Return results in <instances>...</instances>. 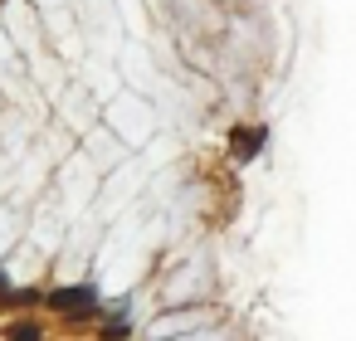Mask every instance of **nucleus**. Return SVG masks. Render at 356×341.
Returning <instances> with one entry per match:
<instances>
[{"instance_id": "f257e3e1", "label": "nucleus", "mask_w": 356, "mask_h": 341, "mask_svg": "<svg viewBox=\"0 0 356 341\" xmlns=\"http://www.w3.org/2000/svg\"><path fill=\"white\" fill-rule=\"evenodd\" d=\"M108 132L118 137V142H127V147H142L152 132H156V108L142 98V93H113V103H108Z\"/></svg>"}, {"instance_id": "f03ea898", "label": "nucleus", "mask_w": 356, "mask_h": 341, "mask_svg": "<svg viewBox=\"0 0 356 341\" xmlns=\"http://www.w3.org/2000/svg\"><path fill=\"white\" fill-rule=\"evenodd\" d=\"M0 30H6V40L15 44V54H44L40 49V20L30 10V0H6V10H0Z\"/></svg>"}, {"instance_id": "7ed1b4c3", "label": "nucleus", "mask_w": 356, "mask_h": 341, "mask_svg": "<svg viewBox=\"0 0 356 341\" xmlns=\"http://www.w3.org/2000/svg\"><path fill=\"white\" fill-rule=\"evenodd\" d=\"M83 25H88V40H93V54L108 59L122 49V25H118V10H113V0H83Z\"/></svg>"}, {"instance_id": "20e7f679", "label": "nucleus", "mask_w": 356, "mask_h": 341, "mask_svg": "<svg viewBox=\"0 0 356 341\" xmlns=\"http://www.w3.org/2000/svg\"><path fill=\"white\" fill-rule=\"evenodd\" d=\"M147 176H152V161H147V156H132L127 166H118L113 181H108V190H103V210H118L122 200H132Z\"/></svg>"}, {"instance_id": "39448f33", "label": "nucleus", "mask_w": 356, "mask_h": 341, "mask_svg": "<svg viewBox=\"0 0 356 341\" xmlns=\"http://www.w3.org/2000/svg\"><path fill=\"white\" fill-rule=\"evenodd\" d=\"M93 181H98V171L88 166V156H69L64 161V205H69V215H79L93 200Z\"/></svg>"}, {"instance_id": "423d86ee", "label": "nucleus", "mask_w": 356, "mask_h": 341, "mask_svg": "<svg viewBox=\"0 0 356 341\" xmlns=\"http://www.w3.org/2000/svg\"><path fill=\"white\" fill-rule=\"evenodd\" d=\"M200 326H205V312H200V307H191V312H161V317L152 322V341H176V336L200 331Z\"/></svg>"}, {"instance_id": "0eeeda50", "label": "nucleus", "mask_w": 356, "mask_h": 341, "mask_svg": "<svg viewBox=\"0 0 356 341\" xmlns=\"http://www.w3.org/2000/svg\"><path fill=\"white\" fill-rule=\"evenodd\" d=\"M205 283H210V273H205V263H195V268H186V273H176V278H166L161 297H166V302H186V297L205 292Z\"/></svg>"}, {"instance_id": "6e6552de", "label": "nucleus", "mask_w": 356, "mask_h": 341, "mask_svg": "<svg viewBox=\"0 0 356 341\" xmlns=\"http://www.w3.org/2000/svg\"><path fill=\"white\" fill-rule=\"evenodd\" d=\"M64 122H69V127H79V132H83V127H93V93H88L83 83L64 93Z\"/></svg>"}, {"instance_id": "1a4fd4ad", "label": "nucleus", "mask_w": 356, "mask_h": 341, "mask_svg": "<svg viewBox=\"0 0 356 341\" xmlns=\"http://www.w3.org/2000/svg\"><path fill=\"white\" fill-rule=\"evenodd\" d=\"M30 239H35V249H40V253H54V249L64 244V229H59V215H49V210H44V215L35 219V234H30Z\"/></svg>"}, {"instance_id": "9d476101", "label": "nucleus", "mask_w": 356, "mask_h": 341, "mask_svg": "<svg viewBox=\"0 0 356 341\" xmlns=\"http://www.w3.org/2000/svg\"><path fill=\"white\" fill-rule=\"evenodd\" d=\"M113 10L122 15L118 25H127V35H132V40H142V35H147V10H142V0H113Z\"/></svg>"}, {"instance_id": "9b49d317", "label": "nucleus", "mask_w": 356, "mask_h": 341, "mask_svg": "<svg viewBox=\"0 0 356 341\" xmlns=\"http://www.w3.org/2000/svg\"><path fill=\"white\" fill-rule=\"evenodd\" d=\"M88 147H93V151H88V166H93V171L118 161V137H113V132H93V137H88Z\"/></svg>"}, {"instance_id": "f8f14e48", "label": "nucleus", "mask_w": 356, "mask_h": 341, "mask_svg": "<svg viewBox=\"0 0 356 341\" xmlns=\"http://www.w3.org/2000/svg\"><path fill=\"white\" fill-rule=\"evenodd\" d=\"M20 224H25V219H20V210H15V205H10V210H0V258H6V253H10V244L20 239Z\"/></svg>"}, {"instance_id": "ddd939ff", "label": "nucleus", "mask_w": 356, "mask_h": 341, "mask_svg": "<svg viewBox=\"0 0 356 341\" xmlns=\"http://www.w3.org/2000/svg\"><path fill=\"white\" fill-rule=\"evenodd\" d=\"M15 69H20V59H15V44L6 40V30H0V78H6V83H15Z\"/></svg>"}, {"instance_id": "4468645a", "label": "nucleus", "mask_w": 356, "mask_h": 341, "mask_svg": "<svg viewBox=\"0 0 356 341\" xmlns=\"http://www.w3.org/2000/svg\"><path fill=\"white\" fill-rule=\"evenodd\" d=\"M176 341H225V331H186V336H176Z\"/></svg>"}, {"instance_id": "2eb2a0df", "label": "nucleus", "mask_w": 356, "mask_h": 341, "mask_svg": "<svg viewBox=\"0 0 356 341\" xmlns=\"http://www.w3.org/2000/svg\"><path fill=\"white\" fill-rule=\"evenodd\" d=\"M15 341H40V326H15Z\"/></svg>"}, {"instance_id": "dca6fc26", "label": "nucleus", "mask_w": 356, "mask_h": 341, "mask_svg": "<svg viewBox=\"0 0 356 341\" xmlns=\"http://www.w3.org/2000/svg\"><path fill=\"white\" fill-rule=\"evenodd\" d=\"M35 6H40L44 15H49V10H69V0H35Z\"/></svg>"}]
</instances>
